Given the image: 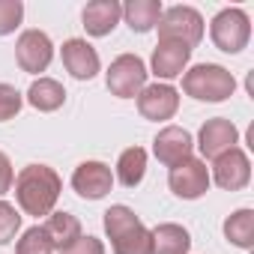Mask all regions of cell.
<instances>
[{
  "label": "cell",
  "instance_id": "13",
  "mask_svg": "<svg viewBox=\"0 0 254 254\" xmlns=\"http://www.w3.org/2000/svg\"><path fill=\"white\" fill-rule=\"evenodd\" d=\"M239 141V132H236V126L224 117H215V120H206L203 123V129L197 135V147L203 153V159H218L221 153L233 150Z\"/></svg>",
  "mask_w": 254,
  "mask_h": 254
},
{
  "label": "cell",
  "instance_id": "11",
  "mask_svg": "<svg viewBox=\"0 0 254 254\" xmlns=\"http://www.w3.org/2000/svg\"><path fill=\"white\" fill-rule=\"evenodd\" d=\"M138 111L144 120H171L180 111V93L171 84H150L138 93Z\"/></svg>",
  "mask_w": 254,
  "mask_h": 254
},
{
  "label": "cell",
  "instance_id": "5",
  "mask_svg": "<svg viewBox=\"0 0 254 254\" xmlns=\"http://www.w3.org/2000/svg\"><path fill=\"white\" fill-rule=\"evenodd\" d=\"M209 36L218 51L239 54L251 39V21L242 9H221L209 24Z\"/></svg>",
  "mask_w": 254,
  "mask_h": 254
},
{
  "label": "cell",
  "instance_id": "8",
  "mask_svg": "<svg viewBox=\"0 0 254 254\" xmlns=\"http://www.w3.org/2000/svg\"><path fill=\"white\" fill-rule=\"evenodd\" d=\"M51 57H54V45H51V39H48L42 30H24V33L18 36L15 60H18V66H21L24 72H30V75L45 72L48 63H51Z\"/></svg>",
  "mask_w": 254,
  "mask_h": 254
},
{
  "label": "cell",
  "instance_id": "22",
  "mask_svg": "<svg viewBox=\"0 0 254 254\" xmlns=\"http://www.w3.org/2000/svg\"><path fill=\"white\" fill-rule=\"evenodd\" d=\"M224 236L236 248H251L254 245V212L251 209H236L224 221Z\"/></svg>",
  "mask_w": 254,
  "mask_h": 254
},
{
  "label": "cell",
  "instance_id": "20",
  "mask_svg": "<svg viewBox=\"0 0 254 254\" xmlns=\"http://www.w3.org/2000/svg\"><path fill=\"white\" fill-rule=\"evenodd\" d=\"M27 102H30L36 111L51 114V111L63 108V102H66V90H63L54 78H39V81L30 84V90H27Z\"/></svg>",
  "mask_w": 254,
  "mask_h": 254
},
{
  "label": "cell",
  "instance_id": "17",
  "mask_svg": "<svg viewBox=\"0 0 254 254\" xmlns=\"http://www.w3.org/2000/svg\"><path fill=\"white\" fill-rule=\"evenodd\" d=\"M42 230L48 233L51 248H57V251L69 248L72 242H78V239L84 236V233H81V221H78L75 215H69V212H54V215H48V221L42 224Z\"/></svg>",
  "mask_w": 254,
  "mask_h": 254
},
{
  "label": "cell",
  "instance_id": "26",
  "mask_svg": "<svg viewBox=\"0 0 254 254\" xmlns=\"http://www.w3.org/2000/svg\"><path fill=\"white\" fill-rule=\"evenodd\" d=\"M21 105H24V99L12 84H0V123L12 120L21 111Z\"/></svg>",
  "mask_w": 254,
  "mask_h": 254
},
{
  "label": "cell",
  "instance_id": "14",
  "mask_svg": "<svg viewBox=\"0 0 254 254\" xmlns=\"http://www.w3.org/2000/svg\"><path fill=\"white\" fill-rule=\"evenodd\" d=\"M189 60H191V48H186L183 42L159 39V45L153 51V75L171 81V78H177V75L186 72Z\"/></svg>",
  "mask_w": 254,
  "mask_h": 254
},
{
  "label": "cell",
  "instance_id": "27",
  "mask_svg": "<svg viewBox=\"0 0 254 254\" xmlns=\"http://www.w3.org/2000/svg\"><path fill=\"white\" fill-rule=\"evenodd\" d=\"M60 254H105V245L96 236H81L78 242H72L69 248H63Z\"/></svg>",
  "mask_w": 254,
  "mask_h": 254
},
{
  "label": "cell",
  "instance_id": "15",
  "mask_svg": "<svg viewBox=\"0 0 254 254\" xmlns=\"http://www.w3.org/2000/svg\"><path fill=\"white\" fill-rule=\"evenodd\" d=\"M63 66H66V72H69L72 78L90 81V78H96V72H99V54H96V48H93L90 42H84V39H69V42H63Z\"/></svg>",
  "mask_w": 254,
  "mask_h": 254
},
{
  "label": "cell",
  "instance_id": "9",
  "mask_svg": "<svg viewBox=\"0 0 254 254\" xmlns=\"http://www.w3.org/2000/svg\"><path fill=\"white\" fill-rule=\"evenodd\" d=\"M212 177L224 191H239L251 180V162L239 147H233V150L221 153L218 159H212Z\"/></svg>",
  "mask_w": 254,
  "mask_h": 254
},
{
  "label": "cell",
  "instance_id": "4",
  "mask_svg": "<svg viewBox=\"0 0 254 254\" xmlns=\"http://www.w3.org/2000/svg\"><path fill=\"white\" fill-rule=\"evenodd\" d=\"M159 39H171V42H183L186 48H194L203 39V18L197 9L191 6H171L162 9L159 18Z\"/></svg>",
  "mask_w": 254,
  "mask_h": 254
},
{
  "label": "cell",
  "instance_id": "23",
  "mask_svg": "<svg viewBox=\"0 0 254 254\" xmlns=\"http://www.w3.org/2000/svg\"><path fill=\"white\" fill-rule=\"evenodd\" d=\"M51 251L54 248H51V239L42 230V224L24 230V236L18 239V248H15V254H51Z\"/></svg>",
  "mask_w": 254,
  "mask_h": 254
},
{
  "label": "cell",
  "instance_id": "21",
  "mask_svg": "<svg viewBox=\"0 0 254 254\" xmlns=\"http://www.w3.org/2000/svg\"><path fill=\"white\" fill-rule=\"evenodd\" d=\"M144 171H147V153L141 147H129L120 153V162H117V180L126 186V189H135L141 180H144Z\"/></svg>",
  "mask_w": 254,
  "mask_h": 254
},
{
  "label": "cell",
  "instance_id": "28",
  "mask_svg": "<svg viewBox=\"0 0 254 254\" xmlns=\"http://www.w3.org/2000/svg\"><path fill=\"white\" fill-rule=\"evenodd\" d=\"M12 180H15V174H12L9 156H6V153H0V194H6V191L12 189Z\"/></svg>",
  "mask_w": 254,
  "mask_h": 254
},
{
  "label": "cell",
  "instance_id": "12",
  "mask_svg": "<svg viewBox=\"0 0 254 254\" xmlns=\"http://www.w3.org/2000/svg\"><path fill=\"white\" fill-rule=\"evenodd\" d=\"M111 186H114V174L102 162H81L75 168V174H72V189L87 200L105 197L111 191Z\"/></svg>",
  "mask_w": 254,
  "mask_h": 254
},
{
  "label": "cell",
  "instance_id": "19",
  "mask_svg": "<svg viewBox=\"0 0 254 254\" xmlns=\"http://www.w3.org/2000/svg\"><path fill=\"white\" fill-rule=\"evenodd\" d=\"M123 18L135 33H147L159 24L162 18V3L159 0H129L123 6Z\"/></svg>",
  "mask_w": 254,
  "mask_h": 254
},
{
  "label": "cell",
  "instance_id": "25",
  "mask_svg": "<svg viewBox=\"0 0 254 254\" xmlns=\"http://www.w3.org/2000/svg\"><path fill=\"white\" fill-rule=\"evenodd\" d=\"M18 227H21V215L15 212V206L0 200V245H6L18 233Z\"/></svg>",
  "mask_w": 254,
  "mask_h": 254
},
{
  "label": "cell",
  "instance_id": "1",
  "mask_svg": "<svg viewBox=\"0 0 254 254\" xmlns=\"http://www.w3.org/2000/svg\"><path fill=\"white\" fill-rule=\"evenodd\" d=\"M60 177L48 165H27L15 177V200L24 209V215H51L57 197H60Z\"/></svg>",
  "mask_w": 254,
  "mask_h": 254
},
{
  "label": "cell",
  "instance_id": "16",
  "mask_svg": "<svg viewBox=\"0 0 254 254\" xmlns=\"http://www.w3.org/2000/svg\"><path fill=\"white\" fill-rule=\"evenodd\" d=\"M123 18V6L117 3V0H93V3L84 6V30L90 36H108Z\"/></svg>",
  "mask_w": 254,
  "mask_h": 254
},
{
  "label": "cell",
  "instance_id": "3",
  "mask_svg": "<svg viewBox=\"0 0 254 254\" xmlns=\"http://www.w3.org/2000/svg\"><path fill=\"white\" fill-rule=\"evenodd\" d=\"M183 90L197 102H224L233 96L236 78L218 63H197L183 75Z\"/></svg>",
  "mask_w": 254,
  "mask_h": 254
},
{
  "label": "cell",
  "instance_id": "10",
  "mask_svg": "<svg viewBox=\"0 0 254 254\" xmlns=\"http://www.w3.org/2000/svg\"><path fill=\"white\" fill-rule=\"evenodd\" d=\"M191 150H194V141H191V135L186 129H180V126H165L153 141V153L165 168L183 165L186 159H191Z\"/></svg>",
  "mask_w": 254,
  "mask_h": 254
},
{
  "label": "cell",
  "instance_id": "6",
  "mask_svg": "<svg viewBox=\"0 0 254 254\" xmlns=\"http://www.w3.org/2000/svg\"><path fill=\"white\" fill-rule=\"evenodd\" d=\"M147 87V66L138 54H120L108 69V90L117 99H132Z\"/></svg>",
  "mask_w": 254,
  "mask_h": 254
},
{
  "label": "cell",
  "instance_id": "18",
  "mask_svg": "<svg viewBox=\"0 0 254 254\" xmlns=\"http://www.w3.org/2000/svg\"><path fill=\"white\" fill-rule=\"evenodd\" d=\"M153 236V254H189L191 248V236L183 224H159L156 230H150Z\"/></svg>",
  "mask_w": 254,
  "mask_h": 254
},
{
  "label": "cell",
  "instance_id": "24",
  "mask_svg": "<svg viewBox=\"0 0 254 254\" xmlns=\"http://www.w3.org/2000/svg\"><path fill=\"white\" fill-rule=\"evenodd\" d=\"M24 18V3L21 0H0V36H9Z\"/></svg>",
  "mask_w": 254,
  "mask_h": 254
},
{
  "label": "cell",
  "instance_id": "2",
  "mask_svg": "<svg viewBox=\"0 0 254 254\" xmlns=\"http://www.w3.org/2000/svg\"><path fill=\"white\" fill-rule=\"evenodd\" d=\"M105 233L111 239L114 254H153V236L144 221L129 206H111L105 212Z\"/></svg>",
  "mask_w": 254,
  "mask_h": 254
},
{
  "label": "cell",
  "instance_id": "7",
  "mask_svg": "<svg viewBox=\"0 0 254 254\" xmlns=\"http://www.w3.org/2000/svg\"><path fill=\"white\" fill-rule=\"evenodd\" d=\"M168 186L177 197L183 200H197L200 194L209 191V171H206V162L200 159H186L183 165L171 168V177H168Z\"/></svg>",
  "mask_w": 254,
  "mask_h": 254
}]
</instances>
